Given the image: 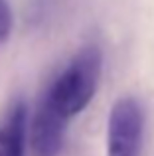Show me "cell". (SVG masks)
Segmentation results:
<instances>
[{"label":"cell","mask_w":154,"mask_h":156,"mask_svg":"<svg viewBox=\"0 0 154 156\" xmlns=\"http://www.w3.org/2000/svg\"><path fill=\"white\" fill-rule=\"evenodd\" d=\"M14 28V18H12V10L8 6L6 0H0V44H4L12 34Z\"/></svg>","instance_id":"5"},{"label":"cell","mask_w":154,"mask_h":156,"mask_svg":"<svg viewBox=\"0 0 154 156\" xmlns=\"http://www.w3.org/2000/svg\"><path fill=\"white\" fill-rule=\"evenodd\" d=\"M103 53L97 46H85L69 59V63L47 85L44 97L61 117L69 121L79 115L99 87Z\"/></svg>","instance_id":"1"},{"label":"cell","mask_w":154,"mask_h":156,"mask_svg":"<svg viewBox=\"0 0 154 156\" xmlns=\"http://www.w3.org/2000/svg\"><path fill=\"white\" fill-rule=\"evenodd\" d=\"M26 134L28 105L24 99H14L0 113V156H24Z\"/></svg>","instance_id":"4"},{"label":"cell","mask_w":154,"mask_h":156,"mask_svg":"<svg viewBox=\"0 0 154 156\" xmlns=\"http://www.w3.org/2000/svg\"><path fill=\"white\" fill-rule=\"evenodd\" d=\"M144 113L135 97L115 101L107 122V156H140Z\"/></svg>","instance_id":"2"},{"label":"cell","mask_w":154,"mask_h":156,"mask_svg":"<svg viewBox=\"0 0 154 156\" xmlns=\"http://www.w3.org/2000/svg\"><path fill=\"white\" fill-rule=\"evenodd\" d=\"M67 119L61 117L42 95L30 122V142L36 156H58L63 146Z\"/></svg>","instance_id":"3"}]
</instances>
